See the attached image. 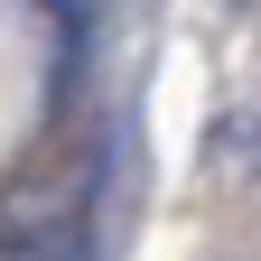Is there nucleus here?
I'll return each instance as SVG.
<instances>
[{
  "instance_id": "nucleus-1",
  "label": "nucleus",
  "mask_w": 261,
  "mask_h": 261,
  "mask_svg": "<svg viewBox=\"0 0 261 261\" xmlns=\"http://www.w3.org/2000/svg\"><path fill=\"white\" fill-rule=\"evenodd\" d=\"M0 261H84V233H10Z\"/></svg>"
}]
</instances>
